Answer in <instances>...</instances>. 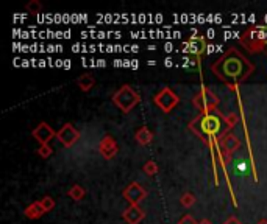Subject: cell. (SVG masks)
Segmentation results:
<instances>
[{
    "instance_id": "6da1fadb",
    "label": "cell",
    "mask_w": 267,
    "mask_h": 224,
    "mask_svg": "<svg viewBox=\"0 0 267 224\" xmlns=\"http://www.w3.org/2000/svg\"><path fill=\"white\" fill-rule=\"evenodd\" d=\"M211 72L228 86H236L246 81L255 72V65L240 53L238 48L232 47L218 61H214L211 64Z\"/></svg>"
},
{
    "instance_id": "7a4b0ae2",
    "label": "cell",
    "mask_w": 267,
    "mask_h": 224,
    "mask_svg": "<svg viewBox=\"0 0 267 224\" xmlns=\"http://www.w3.org/2000/svg\"><path fill=\"white\" fill-rule=\"evenodd\" d=\"M222 123H224L222 114L216 111L211 114H198L188 126L198 139H202L203 142H208V139L212 137L218 139L222 134L220 133Z\"/></svg>"
},
{
    "instance_id": "3957f363",
    "label": "cell",
    "mask_w": 267,
    "mask_h": 224,
    "mask_svg": "<svg viewBox=\"0 0 267 224\" xmlns=\"http://www.w3.org/2000/svg\"><path fill=\"white\" fill-rule=\"evenodd\" d=\"M239 41L250 53L262 51L267 47V25H255V27L247 28L239 37Z\"/></svg>"
},
{
    "instance_id": "277c9868",
    "label": "cell",
    "mask_w": 267,
    "mask_h": 224,
    "mask_svg": "<svg viewBox=\"0 0 267 224\" xmlns=\"http://www.w3.org/2000/svg\"><path fill=\"white\" fill-rule=\"evenodd\" d=\"M139 101H141V95L128 84H124L116 94L112 95V103L125 114H128Z\"/></svg>"
},
{
    "instance_id": "5b68a950",
    "label": "cell",
    "mask_w": 267,
    "mask_h": 224,
    "mask_svg": "<svg viewBox=\"0 0 267 224\" xmlns=\"http://www.w3.org/2000/svg\"><path fill=\"white\" fill-rule=\"evenodd\" d=\"M192 103H194V106L200 111V114H211V112L218 111L219 97L216 95L210 87H203L196 94Z\"/></svg>"
},
{
    "instance_id": "8992f818",
    "label": "cell",
    "mask_w": 267,
    "mask_h": 224,
    "mask_svg": "<svg viewBox=\"0 0 267 224\" xmlns=\"http://www.w3.org/2000/svg\"><path fill=\"white\" fill-rule=\"evenodd\" d=\"M216 143H218L220 153L224 154V167L226 164H230L232 154L240 148V140L234 134H232L230 131H224V133L216 139Z\"/></svg>"
},
{
    "instance_id": "52a82bcc",
    "label": "cell",
    "mask_w": 267,
    "mask_h": 224,
    "mask_svg": "<svg viewBox=\"0 0 267 224\" xmlns=\"http://www.w3.org/2000/svg\"><path fill=\"white\" fill-rule=\"evenodd\" d=\"M154 101L162 112L168 114L176 106L178 103H180V98H178V95L170 87H162L158 94L154 97Z\"/></svg>"
},
{
    "instance_id": "ba28073f",
    "label": "cell",
    "mask_w": 267,
    "mask_h": 224,
    "mask_svg": "<svg viewBox=\"0 0 267 224\" xmlns=\"http://www.w3.org/2000/svg\"><path fill=\"white\" fill-rule=\"evenodd\" d=\"M56 139L60 140L62 147L70 148L80 140V131L77 128H74L72 123H66V125H62L61 129L56 131Z\"/></svg>"
},
{
    "instance_id": "9c48e42d",
    "label": "cell",
    "mask_w": 267,
    "mask_h": 224,
    "mask_svg": "<svg viewBox=\"0 0 267 224\" xmlns=\"http://www.w3.org/2000/svg\"><path fill=\"white\" fill-rule=\"evenodd\" d=\"M122 195L125 198V201L130 203V206H139V203L147 196V190L139 182H130L128 186L125 187Z\"/></svg>"
},
{
    "instance_id": "30bf717a",
    "label": "cell",
    "mask_w": 267,
    "mask_h": 224,
    "mask_svg": "<svg viewBox=\"0 0 267 224\" xmlns=\"http://www.w3.org/2000/svg\"><path fill=\"white\" fill-rule=\"evenodd\" d=\"M32 136L34 137V140H38L41 145H48L50 140L54 137H56V131L50 126L48 123L46 122H41L38 125L33 131H32Z\"/></svg>"
},
{
    "instance_id": "8fae6325",
    "label": "cell",
    "mask_w": 267,
    "mask_h": 224,
    "mask_svg": "<svg viewBox=\"0 0 267 224\" xmlns=\"http://www.w3.org/2000/svg\"><path fill=\"white\" fill-rule=\"evenodd\" d=\"M98 153L105 157L106 161H111L118 156L119 153V145L111 136H105L98 143Z\"/></svg>"
},
{
    "instance_id": "7c38bea8",
    "label": "cell",
    "mask_w": 267,
    "mask_h": 224,
    "mask_svg": "<svg viewBox=\"0 0 267 224\" xmlns=\"http://www.w3.org/2000/svg\"><path fill=\"white\" fill-rule=\"evenodd\" d=\"M183 48L188 55H192L196 58H198L203 51L206 50V41L203 36H196V37H190L189 41H186L183 44Z\"/></svg>"
},
{
    "instance_id": "4fadbf2b",
    "label": "cell",
    "mask_w": 267,
    "mask_h": 224,
    "mask_svg": "<svg viewBox=\"0 0 267 224\" xmlns=\"http://www.w3.org/2000/svg\"><path fill=\"white\" fill-rule=\"evenodd\" d=\"M122 217L126 224H139L146 218V212L139 206H128L124 210Z\"/></svg>"
},
{
    "instance_id": "5bb4252c",
    "label": "cell",
    "mask_w": 267,
    "mask_h": 224,
    "mask_svg": "<svg viewBox=\"0 0 267 224\" xmlns=\"http://www.w3.org/2000/svg\"><path fill=\"white\" fill-rule=\"evenodd\" d=\"M24 215L27 218H30V220H38V218H41L42 215H46V210H44L41 201H34L30 206L25 207Z\"/></svg>"
},
{
    "instance_id": "9a60e30c",
    "label": "cell",
    "mask_w": 267,
    "mask_h": 224,
    "mask_svg": "<svg viewBox=\"0 0 267 224\" xmlns=\"http://www.w3.org/2000/svg\"><path fill=\"white\" fill-rule=\"evenodd\" d=\"M134 139L139 145H142V147H146V145L152 143V140H154V134H152V131L147 128V126H141L134 134Z\"/></svg>"
},
{
    "instance_id": "2e32d148",
    "label": "cell",
    "mask_w": 267,
    "mask_h": 224,
    "mask_svg": "<svg viewBox=\"0 0 267 224\" xmlns=\"http://www.w3.org/2000/svg\"><path fill=\"white\" fill-rule=\"evenodd\" d=\"M94 84H96V80H94L91 75H88V73H84V75H82V76L77 78V86L83 92H89V90L94 87Z\"/></svg>"
},
{
    "instance_id": "e0dca14e",
    "label": "cell",
    "mask_w": 267,
    "mask_h": 224,
    "mask_svg": "<svg viewBox=\"0 0 267 224\" xmlns=\"http://www.w3.org/2000/svg\"><path fill=\"white\" fill-rule=\"evenodd\" d=\"M68 195H69L70 200H74V201H82L83 198H84V195H86V192H84V189H83L82 186L75 184V186H72V187L69 189Z\"/></svg>"
},
{
    "instance_id": "ac0fdd59",
    "label": "cell",
    "mask_w": 267,
    "mask_h": 224,
    "mask_svg": "<svg viewBox=\"0 0 267 224\" xmlns=\"http://www.w3.org/2000/svg\"><path fill=\"white\" fill-rule=\"evenodd\" d=\"M222 120L226 125V131H230L238 125V114H234V112H228L225 115L222 114Z\"/></svg>"
},
{
    "instance_id": "d6986e66",
    "label": "cell",
    "mask_w": 267,
    "mask_h": 224,
    "mask_svg": "<svg viewBox=\"0 0 267 224\" xmlns=\"http://www.w3.org/2000/svg\"><path fill=\"white\" fill-rule=\"evenodd\" d=\"M158 164L155 162V161H147L146 164H144V167H142V171L147 175V176H155V175H158Z\"/></svg>"
},
{
    "instance_id": "ffe728a7",
    "label": "cell",
    "mask_w": 267,
    "mask_h": 224,
    "mask_svg": "<svg viewBox=\"0 0 267 224\" xmlns=\"http://www.w3.org/2000/svg\"><path fill=\"white\" fill-rule=\"evenodd\" d=\"M182 206L183 207H186V209H189V207H192L194 204H196V201H197V198H196V195L194 193H190V192H186V193H183L182 195Z\"/></svg>"
},
{
    "instance_id": "44dd1931",
    "label": "cell",
    "mask_w": 267,
    "mask_h": 224,
    "mask_svg": "<svg viewBox=\"0 0 267 224\" xmlns=\"http://www.w3.org/2000/svg\"><path fill=\"white\" fill-rule=\"evenodd\" d=\"M25 9H27L30 14H38V12H41L42 5L38 2V0H30V2L25 5Z\"/></svg>"
},
{
    "instance_id": "7402d4cb",
    "label": "cell",
    "mask_w": 267,
    "mask_h": 224,
    "mask_svg": "<svg viewBox=\"0 0 267 224\" xmlns=\"http://www.w3.org/2000/svg\"><path fill=\"white\" fill-rule=\"evenodd\" d=\"M41 204H42V207H44V210H46V214L47 212H52V210L55 209V200L52 196H44V198H41Z\"/></svg>"
},
{
    "instance_id": "603a6c76",
    "label": "cell",
    "mask_w": 267,
    "mask_h": 224,
    "mask_svg": "<svg viewBox=\"0 0 267 224\" xmlns=\"http://www.w3.org/2000/svg\"><path fill=\"white\" fill-rule=\"evenodd\" d=\"M38 154H40L42 159H47V157H50L54 154V148L50 147V143L48 145H41V147L38 148Z\"/></svg>"
},
{
    "instance_id": "cb8c5ba5",
    "label": "cell",
    "mask_w": 267,
    "mask_h": 224,
    "mask_svg": "<svg viewBox=\"0 0 267 224\" xmlns=\"http://www.w3.org/2000/svg\"><path fill=\"white\" fill-rule=\"evenodd\" d=\"M178 224H198V223L196 221V218H194L192 215H184V217L180 218Z\"/></svg>"
},
{
    "instance_id": "d4e9b609",
    "label": "cell",
    "mask_w": 267,
    "mask_h": 224,
    "mask_svg": "<svg viewBox=\"0 0 267 224\" xmlns=\"http://www.w3.org/2000/svg\"><path fill=\"white\" fill-rule=\"evenodd\" d=\"M222 224H242V223H240L236 217H233V215H232L230 218H228L226 221H224Z\"/></svg>"
},
{
    "instance_id": "484cf974",
    "label": "cell",
    "mask_w": 267,
    "mask_h": 224,
    "mask_svg": "<svg viewBox=\"0 0 267 224\" xmlns=\"http://www.w3.org/2000/svg\"><path fill=\"white\" fill-rule=\"evenodd\" d=\"M198 224H212V223H211L210 220H202V221H200Z\"/></svg>"
},
{
    "instance_id": "4316f807",
    "label": "cell",
    "mask_w": 267,
    "mask_h": 224,
    "mask_svg": "<svg viewBox=\"0 0 267 224\" xmlns=\"http://www.w3.org/2000/svg\"><path fill=\"white\" fill-rule=\"evenodd\" d=\"M258 224H267V220H261V221H260Z\"/></svg>"
}]
</instances>
